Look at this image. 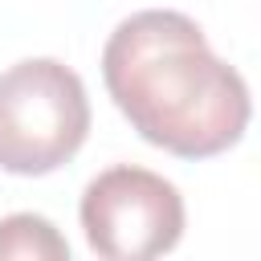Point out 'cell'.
<instances>
[{
  "instance_id": "6da1fadb",
  "label": "cell",
  "mask_w": 261,
  "mask_h": 261,
  "mask_svg": "<svg viewBox=\"0 0 261 261\" xmlns=\"http://www.w3.org/2000/svg\"><path fill=\"white\" fill-rule=\"evenodd\" d=\"M102 82L143 143L175 159L237 147L253 118L249 82L216 57L204 29L175 8H143L102 45Z\"/></svg>"
},
{
  "instance_id": "7a4b0ae2",
  "label": "cell",
  "mask_w": 261,
  "mask_h": 261,
  "mask_svg": "<svg viewBox=\"0 0 261 261\" xmlns=\"http://www.w3.org/2000/svg\"><path fill=\"white\" fill-rule=\"evenodd\" d=\"M90 94L77 69L57 57H24L0 73V171L49 175L90 135Z\"/></svg>"
},
{
  "instance_id": "3957f363",
  "label": "cell",
  "mask_w": 261,
  "mask_h": 261,
  "mask_svg": "<svg viewBox=\"0 0 261 261\" xmlns=\"http://www.w3.org/2000/svg\"><path fill=\"white\" fill-rule=\"evenodd\" d=\"M77 220L90 253L106 261H151L179 245L188 208L179 188L159 171L114 163L86 184Z\"/></svg>"
},
{
  "instance_id": "277c9868",
  "label": "cell",
  "mask_w": 261,
  "mask_h": 261,
  "mask_svg": "<svg viewBox=\"0 0 261 261\" xmlns=\"http://www.w3.org/2000/svg\"><path fill=\"white\" fill-rule=\"evenodd\" d=\"M0 261H69V241L41 212H12L0 220Z\"/></svg>"
}]
</instances>
